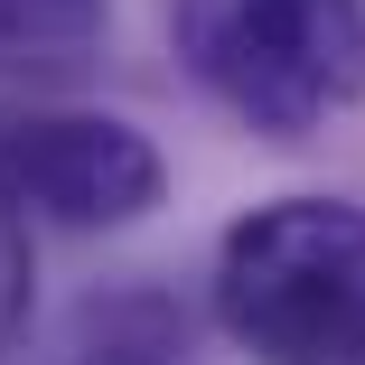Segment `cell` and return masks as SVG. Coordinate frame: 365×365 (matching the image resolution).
Segmentation results:
<instances>
[{"instance_id": "cell-2", "label": "cell", "mask_w": 365, "mask_h": 365, "mask_svg": "<svg viewBox=\"0 0 365 365\" xmlns=\"http://www.w3.org/2000/svg\"><path fill=\"white\" fill-rule=\"evenodd\" d=\"M169 29L187 76L272 140L365 94V0H169Z\"/></svg>"}, {"instance_id": "cell-4", "label": "cell", "mask_w": 365, "mask_h": 365, "mask_svg": "<svg viewBox=\"0 0 365 365\" xmlns=\"http://www.w3.org/2000/svg\"><path fill=\"white\" fill-rule=\"evenodd\" d=\"M103 38V0H0V76L76 66Z\"/></svg>"}, {"instance_id": "cell-5", "label": "cell", "mask_w": 365, "mask_h": 365, "mask_svg": "<svg viewBox=\"0 0 365 365\" xmlns=\"http://www.w3.org/2000/svg\"><path fill=\"white\" fill-rule=\"evenodd\" d=\"M19 319H29V206L0 187V346L19 337Z\"/></svg>"}, {"instance_id": "cell-3", "label": "cell", "mask_w": 365, "mask_h": 365, "mask_svg": "<svg viewBox=\"0 0 365 365\" xmlns=\"http://www.w3.org/2000/svg\"><path fill=\"white\" fill-rule=\"evenodd\" d=\"M160 150L113 113H10L0 122V187L47 225H131L160 206Z\"/></svg>"}, {"instance_id": "cell-1", "label": "cell", "mask_w": 365, "mask_h": 365, "mask_svg": "<svg viewBox=\"0 0 365 365\" xmlns=\"http://www.w3.org/2000/svg\"><path fill=\"white\" fill-rule=\"evenodd\" d=\"M215 309L262 365H365V206L281 197L225 235Z\"/></svg>"}]
</instances>
